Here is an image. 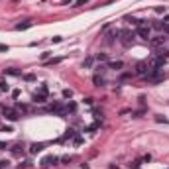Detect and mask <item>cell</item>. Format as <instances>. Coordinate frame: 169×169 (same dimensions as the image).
I'll list each match as a JSON object with an SVG mask.
<instances>
[{"label": "cell", "mask_w": 169, "mask_h": 169, "mask_svg": "<svg viewBox=\"0 0 169 169\" xmlns=\"http://www.w3.org/2000/svg\"><path fill=\"white\" fill-rule=\"evenodd\" d=\"M6 75H14V77H18V75H22L18 69H6Z\"/></svg>", "instance_id": "16"}, {"label": "cell", "mask_w": 169, "mask_h": 169, "mask_svg": "<svg viewBox=\"0 0 169 169\" xmlns=\"http://www.w3.org/2000/svg\"><path fill=\"white\" fill-rule=\"evenodd\" d=\"M144 77H146L148 83H159V81L165 79V75H163V71L161 69H150Z\"/></svg>", "instance_id": "1"}, {"label": "cell", "mask_w": 169, "mask_h": 169, "mask_svg": "<svg viewBox=\"0 0 169 169\" xmlns=\"http://www.w3.org/2000/svg\"><path fill=\"white\" fill-rule=\"evenodd\" d=\"M57 161H59L57 155H45V157L42 159V167L47 169V167H51V165H57Z\"/></svg>", "instance_id": "5"}, {"label": "cell", "mask_w": 169, "mask_h": 169, "mask_svg": "<svg viewBox=\"0 0 169 169\" xmlns=\"http://www.w3.org/2000/svg\"><path fill=\"white\" fill-rule=\"evenodd\" d=\"M33 26V22H22V24H16V30H18V32H22V30H28V28H32Z\"/></svg>", "instance_id": "11"}, {"label": "cell", "mask_w": 169, "mask_h": 169, "mask_svg": "<svg viewBox=\"0 0 169 169\" xmlns=\"http://www.w3.org/2000/svg\"><path fill=\"white\" fill-rule=\"evenodd\" d=\"M63 96H65V99H71V96H73V90L71 89H63Z\"/></svg>", "instance_id": "17"}, {"label": "cell", "mask_w": 169, "mask_h": 169, "mask_svg": "<svg viewBox=\"0 0 169 169\" xmlns=\"http://www.w3.org/2000/svg\"><path fill=\"white\" fill-rule=\"evenodd\" d=\"M163 32H165V33H169V24H165V26H163Z\"/></svg>", "instance_id": "32"}, {"label": "cell", "mask_w": 169, "mask_h": 169, "mask_svg": "<svg viewBox=\"0 0 169 169\" xmlns=\"http://www.w3.org/2000/svg\"><path fill=\"white\" fill-rule=\"evenodd\" d=\"M73 159H75L73 155H65V157H61V161H63V163H69V161H73Z\"/></svg>", "instance_id": "20"}, {"label": "cell", "mask_w": 169, "mask_h": 169, "mask_svg": "<svg viewBox=\"0 0 169 169\" xmlns=\"http://www.w3.org/2000/svg\"><path fill=\"white\" fill-rule=\"evenodd\" d=\"M90 65H93V59H90V57L87 59V61H83V67H90Z\"/></svg>", "instance_id": "22"}, {"label": "cell", "mask_w": 169, "mask_h": 169, "mask_svg": "<svg viewBox=\"0 0 169 169\" xmlns=\"http://www.w3.org/2000/svg\"><path fill=\"white\" fill-rule=\"evenodd\" d=\"M155 122H163V124H167V118H165V116H155Z\"/></svg>", "instance_id": "21"}, {"label": "cell", "mask_w": 169, "mask_h": 169, "mask_svg": "<svg viewBox=\"0 0 169 169\" xmlns=\"http://www.w3.org/2000/svg\"><path fill=\"white\" fill-rule=\"evenodd\" d=\"M51 42H53V43H59V42H61V36H55V38H51Z\"/></svg>", "instance_id": "28"}, {"label": "cell", "mask_w": 169, "mask_h": 169, "mask_svg": "<svg viewBox=\"0 0 169 169\" xmlns=\"http://www.w3.org/2000/svg\"><path fill=\"white\" fill-rule=\"evenodd\" d=\"M138 36H140V38L142 39H146V42H148V39H150V26H138Z\"/></svg>", "instance_id": "6"}, {"label": "cell", "mask_w": 169, "mask_h": 169, "mask_svg": "<svg viewBox=\"0 0 169 169\" xmlns=\"http://www.w3.org/2000/svg\"><path fill=\"white\" fill-rule=\"evenodd\" d=\"M148 71H150V63L148 61H140L136 65V73H140V75H146Z\"/></svg>", "instance_id": "8"}, {"label": "cell", "mask_w": 169, "mask_h": 169, "mask_svg": "<svg viewBox=\"0 0 169 169\" xmlns=\"http://www.w3.org/2000/svg\"><path fill=\"white\" fill-rule=\"evenodd\" d=\"M6 148H8V144L6 142H0V150H6Z\"/></svg>", "instance_id": "31"}, {"label": "cell", "mask_w": 169, "mask_h": 169, "mask_svg": "<svg viewBox=\"0 0 169 169\" xmlns=\"http://www.w3.org/2000/svg\"><path fill=\"white\" fill-rule=\"evenodd\" d=\"M96 128H99V124H93V126H89V128H87V132H94Z\"/></svg>", "instance_id": "25"}, {"label": "cell", "mask_w": 169, "mask_h": 169, "mask_svg": "<svg viewBox=\"0 0 169 169\" xmlns=\"http://www.w3.org/2000/svg\"><path fill=\"white\" fill-rule=\"evenodd\" d=\"M12 96H14V99H18V96H20V90H18V89L12 90Z\"/></svg>", "instance_id": "29"}, {"label": "cell", "mask_w": 169, "mask_h": 169, "mask_svg": "<svg viewBox=\"0 0 169 169\" xmlns=\"http://www.w3.org/2000/svg\"><path fill=\"white\" fill-rule=\"evenodd\" d=\"M10 151H12V155H20L24 151V146L22 144H14V146L10 148Z\"/></svg>", "instance_id": "10"}, {"label": "cell", "mask_w": 169, "mask_h": 169, "mask_svg": "<svg viewBox=\"0 0 169 169\" xmlns=\"http://www.w3.org/2000/svg\"><path fill=\"white\" fill-rule=\"evenodd\" d=\"M116 36H120V42H122V45H132L134 43V38H136V33L134 32H128V30H118Z\"/></svg>", "instance_id": "2"}, {"label": "cell", "mask_w": 169, "mask_h": 169, "mask_svg": "<svg viewBox=\"0 0 169 169\" xmlns=\"http://www.w3.org/2000/svg\"><path fill=\"white\" fill-rule=\"evenodd\" d=\"M132 169H140V161H134V163H130Z\"/></svg>", "instance_id": "24"}, {"label": "cell", "mask_w": 169, "mask_h": 169, "mask_svg": "<svg viewBox=\"0 0 169 169\" xmlns=\"http://www.w3.org/2000/svg\"><path fill=\"white\" fill-rule=\"evenodd\" d=\"M96 61H106V53H99V55H94Z\"/></svg>", "instance_id": "18"}, {"label": "cell", "mask_w": 169, "mask_h": 169, "mask_svg": "<svg viewBox=\"0 0 169 169\" xmlns=\"http://www.w3.org/2000/svg\"><path fill=\"white\" fill-rule=\"evenodd\" d=\"M47 94H49V89H47V84H42V87H39V93H36L33 94V102L36 104H43L47 100Z\"/></svg>", "instance_id": "3"}, {"label": "cell", "mask_w": 169, "mask_h": 169, "mask_svg": "<svg viewBox=\"0 0 169 169\" xmlns=\"http://www.w3.org/2000/svg\"><path fill=\"white\" fill-rule=\"evenodd\" d=\"M0 90H2V93H8V90H10V87H8L6 81H0Z\"/></svg>", "instance_id": "14"}, {"label": "cell", "mask_w": 169, "mask_h": 169, "mask_svg": "<svg viewBox=\"0 0 169 169\" xmlns=\"http://www.w3.org/2000/svg\"><path fill=\"white\" fill-rule=\"evenodd\" d=\"M87 2H89V0H77L75 6H83V4H87Z\"/></svg>", "instance_id": "27"}, {"label": "cell", "mask_w": 169, "mask_h": 169, "mask_svg": "<svg viewBox=\"0 0 169 169\" xmlns=\"http://www.w3.org/2000/svg\"><path fill=\"white\" fill-rule=\"evenodd\" d=\"M93 83L96 84V87H102V84H104V79H102V77H99V75H94V77H93Z\"/></svg>", "instance_id": "13"}, {"label": "cell", "mask_w": 169, "mask_h": 169, "mask_svg": "<svg viewBox=\"0 0 169 169\" xmlns=\"http://www.w3.org/2000/svg\"><path fill=\"white\" fill-rule=\"evenodd\" d=\"M2 114H4L6 120H10V122H16L20 118V112L16 110V108H10V106H2Z\"/></svg>", "instance_id": "4"}, {"label": "cell", "mask_w": 169, "mask_h": 169, "mask_svg": "<svg viewBox=\"0 0 169 169\" xmlns=\"http://www.w3.org/2000/svg\"><path fill=\"white\" fill-rule=\"evenodd\" d=\"M108 67H110V69H114V71H120L124 67V63L122 61H110V63H108Z\"/></svg>", "instance_id": "12"}, {"label": "cell", "mask_w": 169, "mask_h": 169, "mask_svg": "<svg viewBox=\"0 0 169 169\" xmlns=\"http://www.w3.org/2000/svg\"><path fill=\"white\" fill-rule=\"evenodd\" d=\"M69 138H75V130H67V132H65V136H63L61 140H69Z\"/></svg>", "instance_id": "15"}, {"label": "cell", "mask_w": 169, "mask_h": 169, "mask_svg": "<svg viewBox=\"0 0 169 169\" xmlns=\"http://www.w3.org/2000/svg\"><path fill=\"white\" fill-rule=\"evenodd\" d=\"M163 24H169V16H165V18H163Z\"/></svg>", "instance_id": "33"}, {"label": "cell", "mask_w": 169, "mask_h": 169, "mask_svg": "<svg viewBox=\"0 0 169 169\" xmlns=\"http://www.w3.org/2000/svg\"><path fill=\"white\" fill-rule=\"evenodd\" d=\"M155 12H157V14H163L165 8H163V6H157V8H155Z\"/></svg>", "instance_id": "26"}, {"label": "cell", "mask_w": 169, "mask_h": 169, "mask_svg": "<svg viewBox=\"0 0 169 169\" xmlns=\"http://www.w3.org/2000/svg\"><path fill=\"white\" fill-rule=\"evenodd\" d=\"M0 51H8V45H4V43H0Z\"/></svg>", "instance_id": "30"}, {"label": "cell", "mask_w": 169, "mask_h": 169, "mask_svg": "<svg viewBox=\"0 0 169 169\" xmlns=\"http://www.w3.org/2000/svg\"><path fill=\"white\" fill-rule=\"evenodd\" d=\"M6 167H8V161L2 159V161H0V169H6Z\"/></svg>", "instance_id": "23"}, {"label": "cell", "mask_w": 169, "mask_h": 169, "mask_svg": "<svg viewBox=\"0 0 169 169\" xmlns=\"http://www.w3.org/2000/svg\"><path fill=\"white\" fill-rule=\"evenodd\" d=\"M43 150H45V144H32L30 146V153H39Z\"/></svg>", "instance_id": "9"}, {"label": "cell", "mask_w": 169, "mask_h": 169, "mask_svg": "<svg viewBox=\"0 0 169 169\" xmlns=\"http://www.w3.org/2000/svg\"><path fill=\"white\" fill-rule=\"evenodd\" d=\"M75 108H77L75 102H69V104H67V112H75Z\"/></svg>", "instance_id": "19"}, {"label": "cell", "mask_w": 169, "mask_h": 169, "mask_svg": "<svg viewBox=\"0 0 169 169\" xmlns=\"http://www.w3.org/2000/svg\"><path fill=\"white\" fill-rule=\"evenodd\" d=\"M167 42V38H163V36H159V38H151L150 39V45L153 47V49H157V47H161L163 43Z\"/></svg>", "instance_id": "7"}]
</instances>
